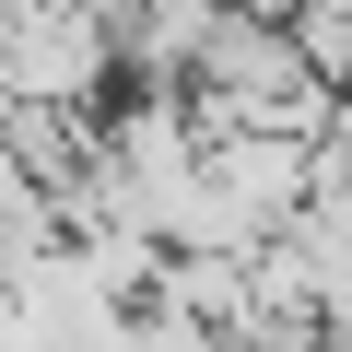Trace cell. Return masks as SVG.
<instances>
[{"label":"cell","mask_w":352,"mask_h":352,"mask_svg":"<svg viewBox=\"0 0 352 352\" xmlns=\"http://www.w3.org/2000/svg\"><path fill=\"white\" fill-rule=\"evenodd\" d=\"M0 82L24 106H106L129 82L118 12H94V0H0Z\"/></svg>","instance_id":"1"},{"label":"cell","mask_w":352,"mask_h":352,"mask_svg":"<svg viewBox=\"0 0 352 352\" xmlns=\"http://www.w3.org/2000/svg\"><path fill=\"white\" fill-rule=\"evenodd\" d=\"M223 12H235V0H141V12L118 24L129 82H200V47L223 36Z\"/></svg>","instance_id":"2"},{"label":"cell","mask_w":352,"mask_h":352,"mask_svg":"<svg viewBox=\"0 0 352 352\" xmlns=\"http://www.w3.org/2000/svg\"><path fill=\"white\" fill-rule=\"evenodd\" d=\"M294 36L329 82H352V0H294Z\"/></svg>","instance_id":"3"},{"label":"cell","mask_w":352,"mask_h":352,"mask_svg":"<svg viewBox=\"0 0 352 352\" xmlns=\"http://www.w3.org/2000/svg\"><path fill=\"white\" fill-rule=\"evenodd\" d=\"M94 12H118V24H129V12H141V0H94Z\"/></svg>","instance_id":"4"}]
</instances>
